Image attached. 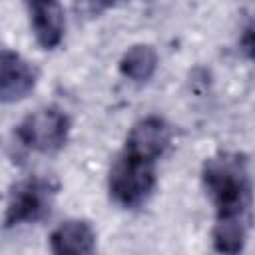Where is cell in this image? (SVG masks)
Returning <instances> with one entry per match:
<instances>
[{"instance_id": "obj_4", "label": "cell", "mask_w": 255, "mask_h": 255, "mask_svg": "<svg viewBox=\"0 0 255 255\" xmlns=\"http://www.w3.org/2000/svg\"><path fill=\"white\" fill-rule=\"evenodd\" d=\"M70 135V118L56 106L40 108L28 114L16 128L20 143L38 153H54L62 149Z\"/></svg>"}, {"instance_id": "obj_8", "label": "cell", "mask_w": 255, "mask_h": 255, "mask_svg": "<svg viewBox=\"0 0 255 255\" xmlns=\"http://www.w3.org/2000/svg\"><path fill=\"white\" fill-rule=\"evenodd\" d=\"M50 249L58 255H84L96 249V231L86 219H68L50 235Z\"/></svg>"}, {"instance_id": "obj_5", "label": "cell", "mask_w": 255, "mask_h": 255, "mask_svg": "<svg viewBox=\"0 0 255 255\" xmlns=\"http://www.w3.org/2000/svg\"><path fill=\"white\" fill-rule=\"evenodd\" d=\"M171 143V128L159 116H145L137 120L124 143V151L139 159L157 161Z\"/></svg>"}, {"instance_id": "obj_9", "label": "cell", "mask_w": 255, "mask_h": 255, "mask_svg": "<svg viewBox=\"0 0 255 255\" xmlns=\"http://www.w3.org/2000/svg\"><path fill=\"white\" fill-rule=\"evenodd\" d=\"M118 68L124 78L135 84H145L157 70V52L149 44H133L124 52Z\"/></svg>"}, {"instance_id": "obj_3", "label": "cell", "mask_w": 255, "mask_h": 255, "mask_svg": "<svg viewBox=\"0 0 255 255\" xmlns=\"http://www.w3.org/2000/svg\"><path fill=\"white\" fill-rule=\"evenodd\" d=\"M56 191L58 185L48 177H28L18 181L8 195L4 227L10 229L44 219L52 209Z\"/></svg>"}, {"instance_id": "obj_7", "label": "cell", "mask_w": 255, "mask_h": 255, "mask_svg": "<svg viewBox=\"0 0 255 255\" xmlns=\"http://www.w3.org/2000/svg\"><path fill=\"white\" fill-rule=\"evenodd\" d=\"M30 26L36 42L44 50H54L66 34V16L60 0H26Z\"/></svg>"}, {"instance_id": "obj_1", "label": "cell", "mask_w": 255, "mask_h": 255, "mask_svg": "<svg viewBox=\"0 0 255 255\" xmlns=\"http://www.w3.org/2000/svg\"><path fill=\"white\" fill-rule=\"evenodd\" d=\"M201 181L215 207L213 247L223 253H239L247 239L253 203L247 157L237 151H219L207 157L201 167Z\"/></svg>"}, {"instance_id": "obj_6", "label": "cell", "mask_w": 255, "mask_h": 255, "mask_svg": "<svg viewBox=\"0 0 255 255\" xmlns=\"http://www.w3.org/2000/svg\"><path fill=\"white\" fill-rule=\"evenodd\" d=\"M38 82L36 68L24 60L18 52L2 50L0 62V98L4 104H14L24 100Z\"/></svg>"}, {"instance_id": "obj_11", "label": "cell", "mask_w": 255, "mask_h": 255, "mask_svg": "<svg viewBox=\"0 0 255 255\" xmlns=\"http://www.w3.org/2000/svg\"><path fill=\"white\" fill-rule=\"evenodd\" d=\"M239 50H241V54L247 60H253L255 62V20L249 22L243 28L241 38H239Z\"/></svg>"}, {"instance_id": "obj_10", "label": "cell", "mask_w": 255, "mask_h": 255, "mask_svg": "<svg viewBox=\"0 0 255 255\" xmlns=\"http://www.w3.org/2000/svg\"><path fill=\"white\" fill-rule=\"evenodd\" d=\"M116 0H74V8L80 16L86 18H98L102 16L106 10H110L114 6Z\"/></svg>"}, {"instance_id": "obj_2", "label": "cell", "mask_w": 255, "mask_h": 255, "mask_svg": "<svg viewBox=\"0 0 255 255\" xmlns=\"http://www.w3.org/2000/svg\"><path fill=\"white\" fill-rule=\"evenodd\" d=\"M155 163L122 151L108 173V191L124 209L141 207L155 189Z\"/></svg>"}]
</instances>
